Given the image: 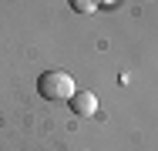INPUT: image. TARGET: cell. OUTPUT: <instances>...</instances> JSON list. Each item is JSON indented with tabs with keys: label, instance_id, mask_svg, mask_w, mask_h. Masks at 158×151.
I'll return each mask as SVG.
<instances>
[{
	"label": "cell",
	"instance_id": "obj_1",
	"mask_svg": "<svg viewBox=\"0 0 158 151\" xmlns=\"http://www.w3.org/2000/svg\"><path fill=\"white\" fill-rule=\"evenodd\" d=\"M74 77L67 71H44L37 77V94L44 101H71L74 97Z\"/></svg>",
	"mask_w": 158,
	"mask_h": 151
},
{
	"label": "cell",
	"instance_id": "obj_2",
	"mask_svg": "<svg viewBox=\"0 0 158 151\" xmlns=\"http://www.w3.org/2000/svg\"><path fill=\"white\" fill-rule=\"evenodd\" d=\"M67 104H71V111H74L77 118L98 114V94H94V91H74V97H71Z\"/></svg>",
	"mask_w": 158,
	"mask_h": 151
},
{
	"label": "cell",
	"instance_id": "obj_3",
	"mask_svg": "<svg viewBox=\"0 0 158 151\" xmlns=\"http://www.w3.org/2000/svg\"><path fill=\"white\" fill-rule=\"evenodd\" d=\"M71 7H74V10H91L94 0H71Z\"/></svg>",
	"mask_w": 158,
	"mask_h": 151
}]
</instances>
